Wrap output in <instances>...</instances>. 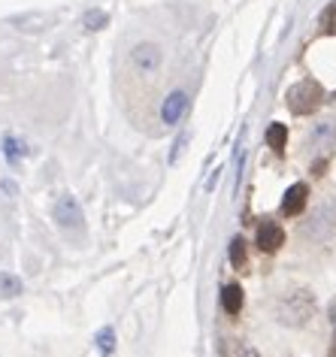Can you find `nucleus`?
Instances as JSON below:
<instances>
[{"mask_svg":"<svg viewBox=\"0 0 336 357\" xmlns=\"http://www.w3.org/2000/svg\"><path fill=\"white\" fill-rule=\"evenodd\" d=\"M254 243L264 255H276L282 245H285V227L279 225L276 218H264L258 230H254Z\"/></svg>","mask_w":336,"mask_h":357,"instance_id":"nucleus-3","label":"nucleus"},{"mask_svg":"<svg viewBox=\"0 0 336 357\" xmlns=\"http://www.w3.org/2000/svg\"><path fill=\"white\" fill-rule=\"evenodd\" d=\"M52 215H55L58 227H64V230L82 227V209H79V203H76L73 194H61V197L55 200V209H52Z\"/></svg>","mask_w":336,"mask_h":357,"instance_id":"nucleus-5","label":"nucleus"},{"mask_svg":"<svg viewBox=\"0 0 336 357\" xmlns=\"http://www.w3.org/2000/svg\"><path fill=\"white\" fill-rule=\"evenodd\" d=\"M243 306H245V294H243V284H236V282L224 284V288H221V309H224L227 315H240V312H243Z\"/></svg>","mask_w":336,"mask_h":357,"instance_id":"nucleus-8","label":"nucleus"},{"mask_svg":"<svg viewBox=\"0 0 336 357\" xmlns=\"http://www.w3.org/2000/svg\"><path fill=\"white\" fill-rule=\"evenodd\" d=\"M106 22H109V15H106L103 10H91V13L82 15L85 31H100V28H106Z\"/></svg>","mask_w":336,"mask_h":357,"instance_id":"nucleus-12","label":"nucleus"},{"mask_svg":"<svg viewBox=\"0 0 336 357\" xmlns=\"http://www.w3.org/2000/svg\"><path fill=\"white\" fill-rule=\"evenodd\" d=\"M327 318H330V327H333V336H336V297L330 300V306H327Z\"/></svg>","mask_w":336,"mask_h":357,"instance_id":"nucleus-16","label":"nucleus"},{"mask_svg":"<svg viewBox=\"0 0 336 357\" xmlns=\"http://www.w3.org/2000/svg\"><path fill=\"white\" fill-rule=\"evenodd\" d=\"M276 321L285 327H303L315 318V294L309 288H291L282 291V297L276 300Z\"/></svg>","mask_w":336,"mask_h":357,"instance_id":"nucleus-1","label":"nucleus"},{"mask_svg":"<svg viewBox=\"0 0 336 357\" xmlns=\"http://www.w3.org/2000/svg\"><path fill=\"white\" fill-rule=\"evenodd\" d=\"M97 348L103 351V357H109L112 348H116V330H112V327H103L100 333H97Z\"/></svg>","mask_w":336,"mask_h":357,"instance_id":"nucleus-13","label":"nucleus"},{"mask_svg":"<svg viewBox=\"0 0 336 357\" xmlns=\"http://www.w3.org/2000/svg\"><path fill=\"white\" fill-rule=\"evenodd\" d=\"M321 24H324L327 33H336V3H330V6H327V10L321 13Z\"/></svg>","mask_w":336,"mask_h":357,"instance_id":"nucleus-14","label":"nucleus"},{"mask_svg":"<svg viewBox=\"0 0 336 357\" xmlns=\"http://www.w3.org/2000/svg\"><path fill=\"white\" fill-rule=\"evenodd\" d=\"M161 61H164V55L155 43H139V46H134V52H130V67L143 76L158 73V70H161Z\"/></svg>","mask_w":336,"mask_h":357,"instance_id":"nucleus-4","label":"nucleus"},{"mask_svg":"<svg viewBox=\"0 0 336 357\" xmlns=\"http://www.w3.org/2000/svg\"><path fill=\"white\" fill-rule=\"evenodd\" d=\"M327 357H336V339H333V345H330V354H327Z\"/></svg>","mask_w":336,"mask_h":357,"instance_id":"nucleus-17","label":"nucleus"},{"mask_svg":"<svg viewBox=\"0 0 336 357\" xmlns=\"http://www.w3.org/2000/svg\"><path fill=\"white\" fill-rule=\"evenodd\" d=\"M22 291H24V284L19 275H10V273L0 275V297H19Z\"/></svg>","mask_w":336,"mask_h":357,"instance_id":"nucleus-11","label":"nucleus"},{"mask_svg":"<svg viewBox=\"0 0 336 357\" xmlns=\"http://www.w3.org/2000/svg\"><path fill=\"white\" fill-rule=\"evenodd\" d=\"M236 357H261L258 351H254L252 345H245V342H240V348H236Z\"/></svg>","mask_w":336,"mask_h":357,"instance_id":"nucleus-15","label":"nucleus"},{"mask_svg":"<svg viewBox=\"0 0 336 357\" xmlns=\"http://www.w3.org/2000/svg\"><path fill=\"white\" fill-rule=\"evenodd\" d=\"M324 97L327 94H324V88L318 79H300V82H294L285 91V103L294 115H312V112L321 109Z\"/></svg>","mask_w":336,"mask_h":357,"instance_id":"nucleus-2","label":"nucleus"},{"mask_svg":"<svg viewBox=\"0 0 336 357\" xmlns=\"http://www.w3.org/2000/svg\"><path fill=\"white\" fill-rule=\"evenodd\" d=\"M227 257H231V266H234V270H243V266L249 264V252H245V239H243V236H234V239H231Z\"/></svg>","mask_w":336,"mask_h":357,"instance_id":"nucleus-10","label":"nucleus"},{"mask_svg":"<svg viewBox=\"0 0 336 357\" xmlns=\"http://www.w3.org/2000/svg\"><path fill=\"white\" fill-rule=\"evenodd\" d=\"M306 203H309V185L306 182H297V185H291V188L285 191V197H282V215L285 218H297L300 212L306 209Z\"/></svg>","mask_w":336,"mask_h":357,"instance_id":"nucleus-6","label":"nucleus"},{"mask_svg":"<svg viewBox=\"0 0 336 357\" xmlns=\"http://www.w3.org/2000/svg\"><path fill=\"white\" fill-rule=\"evenodd\" d=\"M267 146L276 151V155H282V151H285V146H288V128L285 124H270L267 128Z\"/></svg>","mask_w":336,"mask_h":357,"instance_id":"nucleus-9","label":"nucleus"},{"mask_svg":"<svg viewBox=\"0 0 336 357\" xmlns=\"http://www.w3.org/2000/svg\"><path fill=\"white\" fill-rule=\"evenodd\" d=\"M185 109H188V94L185 91H170L164 97V103H161V121L167 124V128H173V124L182 121Z\"/></svg>","mask_w":336,"mask_h":357,"instance_id":"nucleus-7","label":"nucleus"}]
</instances>
